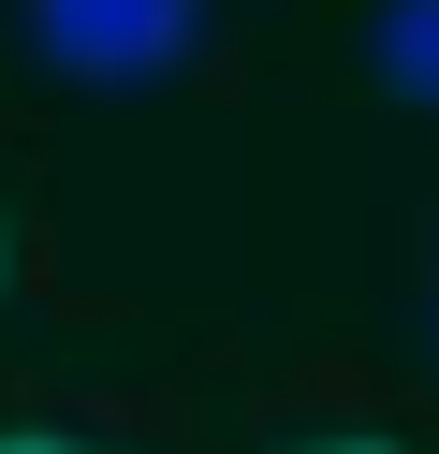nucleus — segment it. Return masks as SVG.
Returning a JSON list of instances; mask_svg holds the SVG:
<instances>
[{"mask_svg": "<svg viewBox=\"0 0 439 454\" xmlns=\"http://www.w3.org/2000/svg\"><path fill=\"white\" fill-rule=\"evenodd\" d=\"M15 30H29V59L74 74V89H161L205 44V0H15Z\"/></svg>", "mask_w": 439, "mask_h": 454, "instance_id": "f257e3e1", "label": "nucleus"}, {"mask_svg": "<svg viewBox=\"0 0 439 454\" xmlns=\"http://www.w3.org/2000/svg\"><path fill=\"white\" fill-rule=\"evenodd\" d=\"M0 454H103V440H59V425H0Z\"/></svg>", "mask_w": 439, "mask_h": 454, "instance_id": "7ed1b4c3", "label": "nucleus"}, {"mask_svg": "<svg viewBox=\"0 0 439 454\" xmlns=\"http://www.w3.org/2000/svg\"><path fill=\"white\" fill-rule=\"evenodd\" d=\"M425 337H439V264H425Z\"/></svg>", "mask_w": 439, "mask_h": 454, "instance_id": "39448f33", "label": "nucleus"}, {"mask_svg": "<svg viewBox=\"0 0 439 454\" xmlns=\"http://www.w3.org/2000/svg\"><path fill=\"white\" fill-rule=\"evenodd\" d=\"M278 454H396V440H278Z\"/></svg>", "mask_w": 439, "mask_h": 454, "instance_id": "20e7f679", "label": "nucleus"}, {"mask_svg": "<svg viewBox=\"0 0 439 454\" xmlns=\"http://www.w3.org/2000/svg\"><path fill=\"white\" fill-rule=\"evenodd\" d=\"M366 74L439 118V0H380V15H366Z\"/></svg>", "mask_w": 439, "mask_h": 454, "instance_id": "f03ea898", "label": "nucleus"}]
</instances>
